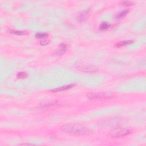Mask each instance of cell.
<instances>
[{"mask_svg":"<svg viewBox=\"0 0 146 146\" xmlns=\"http://www.w3.org/2000/svg\"><path fill=\"white\" fill-rule=\"evenodd\" d=\"M61 130L64 132L76 135H87L90 134L91 131L88 128L77 124H65L61 127Z\"/></svg>","mask_w":146,"mask_h":146,"instance_id":"1","label":"cell"},{"mask_svg":"<svg viewBox=\"0 0 146 146\" xmlns=\"http://www.w3.org/2000/svg\"><path fill=\"white\" fill-rule=\"evenodd\" d=\"M87 97L90 99L99 100L104 99H110L114 97V95L112 93H108V92H90L87 94Z\"/></svg>","mask_w":146,"mask_h":146,"instance_id":"2","label":"cell"},{"mask_svg":"<svg viewBox=\"0 0 146 146\" xmlns=\"http://www.w3.org/2000/svg\"><path fill=\"white\" fill-rule=\"evenodd\" d=\"M77 69L85 73H95L98 70V68L94 66L87 65H79L77 66Z\"/></svg>","mask_w":146,"mask_h":146,"instance_id":"3","label":"cell"},{"mask_svg":"<svg viewBox=\"0 0 146 146\" xmlns=\"http://www.w3.org/2000/svg\"><path fill=\"white\" fill-rule=\"evenodd\" d=\"M90 10H86L83 11L78 16L77 19L80 22L85 21L86 19H87V18L89 17V15H90Z\"/></svg>","mask_w":146,"mask_h":146,"instance_id":"4","label":"cell"},{"mask_svg":"<svg viewBox=\"0 0 146 146\" xmlns=\"http://www.w3.org/2000/svg\"><path fill=\"white\" fill-rule=\"evenodd\" d=\"M131 133V131L130 130L124 129V130H120L117 132H115V134L113 135V137H123V136H126L130 134Z\"/></svg>","mask_w":146,"mask_h":146,"instance_id":"5","label":"cell"},{"mask_svg":"<svg viewBox=\"0 0 146 146\" xmlns=\"http://www.w3.org/2000/svg\"><path fill=\"white\" fill-rule=\"evenodd\" d=\"M75 86V84H70V85H66V86H62L58 88L53 89L51 90L52 92H61L67 90L68 89H70L72 88L73 87H74Z\"/></svg>","mask_w":146,"mask_h":146,"instance_id":"6","label":"cell"},{"mask_svg":"<svg viewBox=\"0 0 146 146\" xmlns=\"http://www.w3.org/2000/svg\"><path fill=\"white\" fill-rule=\"evenodd\" d=\"M66 50H67V45L63 43V44L60 45L59 48L56 50L54 54L56 56H60V55L63 54L64 53H65L66 51Z\"/></svg>","mask_w":146,"mask_h":146,"instance_id":"7","label":"cell"},{"mask_svg":"<svg viewBox=\"0 0 146 146\" xmlns=\"http://www.w3.org/2000/svg\"><path fill=\"white\" fill-rule=\"evenodd\" d=\"M129 12V10L127 9L121 11V12H119V13L117 14V15L116 16V18L117 19H121L122 18L124 17L127 14H128V13Z\"/></svg>","mask_w":146,"mask_h":146,"instance_id":"8","label":"cell"},{"mask_svg":"<svg viewBox=\"0 0 146 146\" xmlns=\"http://www.w3.org/2000/svg\"><path fill=\"white\" fill-rule=\"evenodd\" d=\"M133 43V41L132 40H126V41H121L119 42H118L116 44V46L120 47L123 46H126L127 45H130L131 43Z\"/></svg>","mask_w":146,"mask_h":146,"instance_id":"9","label":"cell"},{"mask_svg":"<svg viewBox=\"0 0 146 146\" xmlns=\"http://www.w3.org/2000/svg\"><path fill=\"white\" fill-rule=\"evenodd\" d=\"M17 77L19 79H24L28 77V74H27L26 72L21 71V72H19L18 73Z\"/></svg>","mask_w":146,"mask_h":146,"instance_id":"10","label":"cell"},{"mask_svg":"<svg viewBox=\"0 0 146 146\" xmlns=\"http://www.w3.org/2000/svg\"><path fill=\"white\" fill-rule=\"evenodd\" d=\"M11 33L14 34L16 35H26L27 34V32L25 31H17V30H12L10 32Z\"/></svg>","mask_w":146,"mask_h":146,"instance_id":"11","label":"cell"},{"mask_svg":"<svg viewBox=\"0 0 146 146\" xmlns=\"http://www.w3.org/2000/svg\"><path fill=\"white\" fill-rule=\"evenodd\" d=\"M109 27H110V25L108 23H107V22H103V23L100 25L99 29L100 30H106V29H107Z\"/></svg>","mask_w":146,"mask_h":146,"instance_id":"12","label":"cell"},{"mask_svg":"<svg viewBox=\"0 0 146 146\" xmlns=\"http://www.w3.org/2000/svg\"><path fill=\"white\" fill-rule=\"evenodd\" d=\"M48 36V34L46 33H38L35 34V37L38 38H46Z\"/></svg>","mask_w":146,"mask_h":146,"instance_id":"13","label":"cell"},{"mask_svg":"<svg viewBox=\"0 0 146 146\" xmlns=\"http://www.w3.org/2000/svg\"><path fill=\"white\" fill-rule=\"evenodd\" d=\"M121 3L123 5H126V6H130L132 4V2H131V1H122Z\"/></svg>","mask_w":146,"mask_h":146,"instance_id":"14","label":"cell"},{"mask_svg":"<svg viewBox=\"0 0 146 146\" xmlns=\"http://www.w3.org/2000/svg\"><path fill=\"white\" fill-rule=\"evenodd\" d=\"M48 43H49V41L48 40H43L40 43H41V45H43V46H44V45H46L48 44Z\"/></svg>","mask_w":146,"mask_h":146,"instance_id":"15","label":"cell"},{"mask_svg":"<svg viewBox=\"0 0 146 146\" xmlns=\"http://www.w3.org/2000/svg\"><path fill=\"white\" fill-rule=\"evenodd\" d=\"M21 145H22V146H24V145H30V146H32V145H33V144H29V143H22V144H21Z\"/></svg>","mask_w":146,"mask_h":146,"instance_id":"16","label":"cell"}]
</instances>
